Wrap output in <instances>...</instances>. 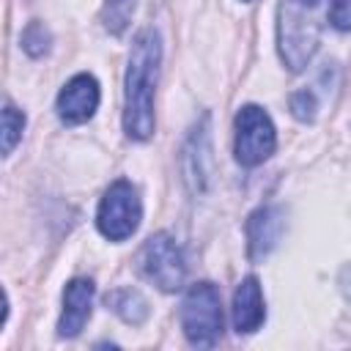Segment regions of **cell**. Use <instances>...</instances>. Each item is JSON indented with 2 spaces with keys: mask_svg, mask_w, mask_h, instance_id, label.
<instances>
[{
  "mask_svg": "<svg viewBox=\"0 0 351 351\" xmlns=\"http://www.w3.org/2000/svg\"><path fill=\"white\" fill-rule=\"evenodd\" d=\"M162 44L159 36L148 27L143 30L129 55L126 69V107H123V126L126 134L134 140H148L154 134V85L159 71Z\"/></svg>",
  "mask_w": 351,
  "mask_h": 351,
  "instance_id": "6da1fadb",
  "label": "cell"
},
{
  "mask_svg": "<svg viewBox=\"0 0 351 351\" xmlns=\"http://www.w3.org/2000/svg\"><path fill=\"white\" fill-rule=\"evenodd\" d=\"M181 326L192 346L211 348L222 337V302L211 282H197L189 288L181 310Z\"/></svg>",
  "mask_w": 351,
  "mask_h": 351,
  "instance_id": "7a4b0ae2",
  "label": "cell"
},
{
  "mask_svg": "<svg viewBox=\"0 0 351 351\" xmlns=\"http://www.w3.org/2000/svg\"><path fill=\"white\" fill-rule=\"evenodd\" d=\"M280 55L291 71H302L318 47V25L307 16V5L296 0H282L280 5Z\"/></svg>",
  "mask_w": 351,
  "mask_h": 351,
  "instance_id": "3957f363",
  "label": "cell"
},
{
  "mask_svg": "<svg viewBox=\"0 0 351 351\" xmlns=\"http://www.w3.org/2000/svg\"><path fill=\"white\" fill-rule=\"evenodd\" d=\"M140 217H143V206H140L137 189L121 178L104 192L96 222H99V230L110 241H123L137 230Z\"/></svg>",
  "mask_w": 351,
  "mask_h": 351,
  "instance_id": "277c9868",
  "label": "cell"
},
{
  "mask_svg": "<svg viewBox=\"0 0 351 351\" xmlns=\"http://www.w3.org/2000/svg\"><path fill=\"white\" fill-rule=\"evenodd\" d=\"M277 134L271 118L255 104L241 107L236 115V159L247 167H255L271 156Z\"/></svg>",
  "mask_w": 351,
  "mask_h": 351,
  "instance_id": "5b68a950",
  "label": "cell"
},
{
  "mask_svg": "<svg viewBox=\"0 0 351 351\" xmlns=\"http://www.w3.org/2000/svg\"><path fill=\"white\" fill-rule=\"evenodd\" d=\"M143 263H145V274L162 291L181 288L184 274H186V266H184L181 247L176 244L173 236H167V233L151 236L148 244H145V250H143Z\"/></svg>",
  "mask_w": 351,
  "mask_h": 351,
  "instance_id": "8992f818",
  "label": "cell"
},
{
  "mask_svg": "<svg viewBox=\"0 0 351 351\" xmlns=\"http://www.w3.org/2000/svg\"><path fill=\"white\" fill-rule=\"evenodd\" d=\"M99 107V82L90 74H77L66 82L58 96V115L66 123L88 121Z\"/></svg>",
  "mask_w": 351,
  "mask_h": 351,
  "instance_id": "52a82bcc",
  "label": "cell"
},
{
  "mask_svg": "<svg viewBox=\"0 0 351 351\" xmlns=\"http://www.w3.org/2000/svg\"><path fill=\"white\" fill-rule=\"evenodd\" d=\"M263 293L255 277H244L233 293V326L239 335H250L263 324Z\"/></svg>",
  "mask_w": 351,
  "mask_h": 351,
  "instance_id": "ba28073f",
  "label": "cell"
},
{
  "mask_svg": "<svg viewBox=\"0 0 351 351\" xmlns=\"http://www.w3.org/2000/svg\"><path fill=\"white\" fill-rule=\"evenodd\" d=\"M90 302H93V282L90 280H71L63 293V315H60V335L74 337L85 321L90 318Z\"/></svg>",
  "mask_w": 351,
  "mask_h": 351,
  "instance_id": "9c48e42d",
  "label": "cell"
},
{
  "mask_svg": "<svg viewBox=\"0 0 351 351\" xmlns=\"http://www.w3.org/2000/svg\"><path fill=\"white\" fill-rule=\"evenodd\" d=\"M282 233V214L274 206H263L258 208L250 222H247V244H250V255L252 258H263L269 255Z\"/></svg>",
  "mask_w": 351,
  "mask_h": 351,
  "instance_id": "30bf717a",
  "label": "cell"
},
{
  "mask_svg": "<svg viewBox=\"0 0 351 351\" xmlns=\"http://www.w3.org/2000/svg\"><path fill=\"white\" fill-rule=\"evenodd\" d=\"M107 307H112L126 324H143L148 318V302L143 299L140 291H132V288L107 293Z\"/></svg>",
  "mask_w": 351,
  "mask_h": 351,
  "instance_id": "8fae6325",
  "label": "cell"
},
{
  "mask_svg": "<svg viewBox=\"0 0 351 351\" xmlns=\"http://www.w3.org/2000/svg\"><path fill=\"white\" fill-rule=\"evenodd\" d=\"M132 11H134V0H107L101 11V22L112 36H121L129 27Z\"/></svg>",
  "mask_w": 351,
  "mask_h": 351,
  "instance_id": "7c38bea8",
  "label": "cell"
},
{
  "mask_svg": "<svg viewBox=\"0 0 351 351\" xmlns=\"http://www.w3.org/2000/svg\"><path fill=\"white\" fill-rule=\"evenodd\" d=\"M22 129H25V115L14 104H5L3 107V154L14 151L16 140L22 137Z\"/></svg>",
  "mask_w": 351,
  "mask_h": 351,
  "instance_id": "4fadbf2b",
  "label": "cell"
},
{
  "mask_svg": "<svg viewBox=\"0 0 351 351\" xmlns=\"http://www.w3.org/2000/svg\"><path fill=\"white\" fill-rule=\"evenodd\" d=\"M22 44H25V49L30 55H44L49 49V33L44 30L41 22H30L27 30H25V36H22Z\"/></svg>",
  "mask_w": 351,
  "mask_h": 351,
  "instance_id": "5bb4252c",
  "label": "cell"
},
{
  "mask_svg": "<svg viewBox=\"0 0 351 351\" xmlns=\"http://www.w3.org/2000/svg\"><path fill=\"white\" fill-rule=\"evenodd\" d=\"M291 112L299 121H313L315 118V96H313V90H296L291 96Z\"/></svg>",
  "mask_w": 351,
  "mask_h": 351,
  "instance_id": "9a60e30c",
  "label": "cell"
},
{
  "mask_svg": "<svg viewBox=\"0 0 351 351\" xmlns=\"http://www.w3.org/2000/svg\"><path fill=\"white\" fill-rule=\"evenodd\" d=\"M329 22L337 30H351V0H332Z\"/></svg>",
  "mask_w": 351,
  "mask_h": 351,
  "instance_id": "2e32d148",
  "label": "cell"
},
{
  "mask_svg": "<svg viewBox=\"0 0 351 351\" xmlns=\"http://www.w3.org/2000/svg\"><path fill=\"white\" fill-rule=\"evenodd\" d=\"M296 3H299V5H307V8H315L321 0H296Z\"/></svg>",
  "mask_w": 351,
  "mask_h": 351,
  "instance_id": "e0dca14e",
  "label": "cell"
}]
</instances>
